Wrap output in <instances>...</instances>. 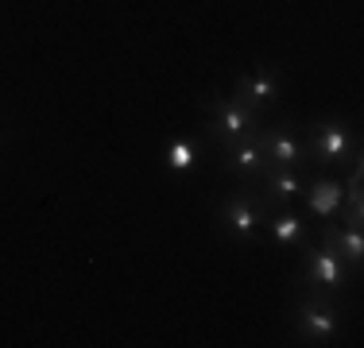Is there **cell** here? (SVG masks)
<instances>
[{"mask_svg":"<svg viewBox=\"0 0 364 348\" xmlns=\"http://www.w3.org/2000/svg\"><path fill=\"white\" fill-rule=\"evenodd\" d=\"M221 217H225V224H229L237 236H248L252 240L256 236V229H259V209L248 202V197H229L221 209Z\"/></svg>","mask_w":364,"mask_h":348,"instance_id":"10","label":"cell"},{"mask_svg":"<svg viewBox=\"0 0 364 348\" xmlns=\"http://www.w3.org/2000/svg\"><path fill=\"white\" fill-rule=\"evenodd\" d=\"M198 163V147L190 143V139H175V143L167 147V167L171 170H190Z\"/></svg>","mask_w":364,"mask_h":348,"instance_id":"13","label":"cell"},{"mask_svg":"<svg viewBox=\"0 0 364 348\" xmlns=\"http://www.w3.org/2000/svg\"><path fill=\"white\" fill-rule=\"evenodd\" d=\"M294 325H299L302 337H310L314 344H322V341H329V337H337L341 317H337L333 302H329L318 286H310V298H302L299 310H294Z\"/></svg>","mask_w":364,"mask_h":348,"instance_id":"2","label":"cell"},{"mask_svg":"<svg viewBox=\"0 0 364 348\" xmlns=\"http://www.w3.org/2000/svg\"><path fill=\"white\" fill-rule=\"evenodd\" d=\"M210 109V132L221 139L225 147L237 143L240 136H248L252 128H259V112L252 101H245L240 93H232V97H221V101H210L205 104Z\"/></svg>","mask_w":364,"mask_h":348,"instance_id":"1","label":"cell"},{"mask_svg":"<svg viewBox=\"0 0 364 348\" xmlns=\"http://www.w3.org/2000/svg\"><path fill=\"white\" fill-rule=\"evenodd\" d=\"M225 151H229V155H225V163H229V167L237 170V174H267V170L275 167V163L264 155V147H259L256 128H252L248 136H240L237 143H229Z\"/></svg>","mask_w":364,"mask_h":348,"instance_id":"6","label":"cell"},{"mask_svg":"<svg viewBox=\"0 0 364 348\" xmlns=\"http://www.w3.org/2000/svg\"><path fill=\"white\" fill-rule=\"evenodd\" d=\"M322 240H326V244H333L337 256L349 259L353 267H360V263H364V236H360V229H349V224H333V221H326Z\"/></svg>","mask_w":364,"mask_h":348,"instance_id":"8","label":"cell"},{"mask_svg":"<svg viewBox=\"0 0 364 348\" xmlns=\"http://www.w3.org/2000/svg\"><path fill=\"white\" fill-rule=\"evenodd\" d=\"M299 236H302V221H299L294 213H279V217H272V240L279 244V248H283V244H294Z\"/></svg>","mask_w":364,"mask_h":348,"instance_id":"12","label":"cell"},{"mask_svg":"<svg viewBox=\"0 0 364 348\" xmlns=\"http://www.w3.org/2000/svg\"><path fill=\"white\" fill-rule=\"evenodd\" d=\"M314 155L322 167H337V163H349L357 155V143H353V132L341 116H326L318 124V139H314Z\"/></svg>","mask_w":364,"mask_h":348,"instance_id":"4","label":"cell"},{"mask_svg":"<svg viewBox=\"0 0 364 348\" xmlns=\"http://www.w3.org/2000/svg\"><path fill=\"white\" fill-rule=\"evenodd\" d=\"M345 202V186L337 178H318L314 186L306 190V205L314 217H333Z\"/></svg>","mask_w":364,"mask_h":348,"instance_id":"9","label":"cell"},{"mask_svg":"<svg viewBox=\"0 0 364 348\" xmlns=\"http://www.w3.org/2000/svg\"><path fill=\"white\" fill-rule=\"evenodd\" d=\"M256 139H259L264 155L275 163V167H302V159H306V147L291 136L287 124H279V128H256Z\"/></svg>","mask_w":364,"mask_h":348,"instance_id":"5","label":"cell"},{"mask_svg":"<svg viewBox=\"0 0 364 348\" xmlns=\"http://www.w3.org/2000/svg\"><path fill=\"white\" fill-rule=\"evenodd\" d=\"M237 93L245 101H252L256 109H267L275 97H279V77L272 74V70H252V74H240L237 77Z\"/></svg>","mask_w":364,"mask_h":348,"instance_id":"7","label":"cell"},{"mask_svg":"<svg viewBox=\"0 0 364 348\" xmlns=\"http://www.w3.org/2000/svg\"><path fill=\"white\" fill-rule=\"evenodd\" d=\"M264 178H267V197H272V202H291V197L302 190L299 167H272Z\"/></svg>","mask_w":364,"mask_h":348,"instance_id":"11","label":"cell"},{"mask_svg":"<svg viewBox=\"0 0 364 348\" xmlns=\"http://www.w3.org/2000/svg\"><path fill=\"white\" fill-rule=\"evenodd\" d=\"M302 267H306V283L318 286V290L337 294L345 283H349V275H345V259L337 256V248L326 244V240H322V248H310L306 256H302Z\"/></svg>","mask_w":364,"mask_h":348,"instance_id":"3","label":"cell"}]
</instances>
